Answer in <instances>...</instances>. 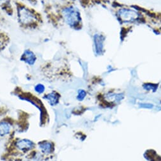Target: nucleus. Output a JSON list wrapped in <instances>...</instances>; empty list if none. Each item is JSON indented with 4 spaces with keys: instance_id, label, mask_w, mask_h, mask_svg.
Segmentation results:
<instances>
[{
    "instance_id": "obj_10",
    "label": "nucleus",
    "mask_w": 161,
    "mask_h": 161,
    "mask_svg": "<svg viewBox=\"0 0 161 161\" xmlns=\"http://www.w3.org/2000/svg\"><path fill=\"white\" fill-rule=\"evenodd\" d=\"M86 95V93L85 92V90H79V92H78V95H77V100H79V101H81V100H83L85 98Z\"/></svg>"
},
{
    "instance_id": "obj_2",
    "label": "nucleus",
    "mask_w": 161,
    "mask_h": 161,
    "mask_svg": "<svg viewBox=\"0 0 161 161\" xmlns=\"http://www.w3.org/2000/svg\"><path fill=\"white\" fill-rule=\"evenodd\" d=\"M62 16L65 22L72 27L79 25L80 20V15L79 10L74 7H67L63 9Z\"/></svg>"
},
{
    "instance_id": "obj_1",
    "label": "nucleus",
    "mask_w": 161,
    "mask_h": 161,
    "mask_svg": "<svg viewBox=\"0 0 161 161\" xmlns=\"http://www.w3.org/2000/svg\"><path fill=\"white\" fill-rule=\"evenodd\" d=\"M36 12L29 8L22 5H17V17L20 24L25 27H35L39 22Z\"/></svg>"
},
{
    "instance_id": "obj_6",
    "label": "nucleus",
    "mask_w": 161,
    "mask_h": 161,
    "mask_svg": "<svg viewBox=\"0 0 161 161\" xmlns=\"http://www.w3.org/2000/svg\"><path fill=\"white\" fill-rule=\"evenodd\" d=\"M44 98H45L47 100H48L50 105H51L52 106H55L58 102V100L60 98V95L57 92H53L50 93L48 95H47L44 97Z\"/></svg>"
},
{
    "instance_id": "obj_4",
    "label": "nucleus",
    "mask_w": 161,
    "mask_h": 161,
    "mask_svg": "<svg viewBox=\"0 0 161 161\" xmlns=\"http://www.w3.org/2000/svg\"><path fill=\"white\" fill-rule=\"evenodd\" d=\"M16 146L22 151H27L34 147V143L28 139H22L17 142Z\"/></svg>"
},
{
    "instance_id": "obj_7",
    "label": "nucleus",
    "mask_w": 161,
    "mask_h": 161,
    "mask_svg": "<svg viewBox=\"0 0 161 161\" xmlns=\"http://www.w3.org/2000/svg\"><path fill=\"white\" fill-rule=\"evenodd\" d=\"M39 148L45 153H50L52 152L53 147L51 142L45 141L39 143Z\"/></svg>"
},
{
    "instance_id": "obj_5",
    "label": "nucleus",
    "mask_w": 161,
    "mask_h": 161,
    "mask_svg": "<svg viewBox=\"0 0 161 161\" xmlns=\"http://www.w3.org/2000/svg\"><path fill=\"white\" fill-rule=\"evenodd\" d=\"M11 131V125L7 121L0 122V137L8 135Z\"/></svg>"
},
{
    "instance_id": "obj_9",
    "label": "nucleus",
    "mask_w": 161,
    "mask_h": 161,
    "mask_svg": "<svg viewBox=\"0 0 161 161\" xmlns=\"http://www.w3.org/2000/svg\"><path fill=\"white\" fill-rule=\"evenodd\" d=\"M34 90L38 94H42L45 91V86L43 84H37L35 86Z\"/></svg>"
},
{
    "instance_id": "obj_3",
    "label": "nucleus",
    "mask_w": 161,
    "mask_h": 161,
    "mask_svg": "<svg viewBox=\"0 0 161 161\" xmlns=\"http://www.w3.org/2000/svg\"><path fill=\"white\" fill-rule=\"evenodd\" d=\"M36 56L33 52L30 50H25L21 56L20 60L29 65H33L36 61Z\"/></svg>"
},
{
    "instance_id": "obj_8",
    "label": "nucleus",
    "mask_w": 161,
    "mask_h": 161,
    "mask_svg": "<svg viewBox=\"0 0 161 161\" xmlns=\"http://www.w3.org/2000/svg\"><path fill=\"white\" fill-rule=\"evenodd\" d=\"M8 42V39L7 36H6L4 33L0 31V52L2 51L3 49H4Z\"/></svg>"
}]
</instances>
